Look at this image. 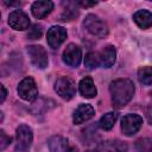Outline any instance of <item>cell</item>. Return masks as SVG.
Here are the masks:
<instances>
[{
	"label": "cell",
	"mask_w": 152,
	"mask_h": 152,
	"mask_svg": "<svg viewBox=\"0 0 152 152\" xmlns=\"http://www.w3.org/2000/svg\"><path fill=\"white\" fill-rule=\"evenodd\" d=\"M0 88H1V103L5 101V99H6V96H7V90H6V88H5V86L4 84H0Z\"/></svg>",
	"instance_id": "28"
},
{
	"label": "cell",
	"mask_w": 152,
	"mask_h": 152,
	"mask_svg": "<svg viewBox=\"0 0 152 152\" xmlns=\"http://www.w3.org/2000/svg\"><path fill=\"white\" fill-rule=\"evenodd\" d=\"M99 56H100L101 66L102 68H110L115 63V59H116V50H115V48L113 45H107V46H104L99 52Z\"/></svg>",
	"instance_id": "15"
},
{
	"label": "cell",
	"mask_w": 152,
	"mask_h": 152,
	"mask_svg": "<svg viewBox=\"0 0 152 152\" xmlns=\"http://www.w3.org/2000/svg\"><path fill=\"white\" fill-rule=\"evenodd\" d=\"M17 91H18V95H19L23 100H25V101H27V102L34 101V100L37 99V96H38V88H37V84H36L34 80H33L32 77H30V76L23 78V80L19 82V84H18V87H17Z\"/></svg>",
	"instance_id": "5"
},
{
	"label": "cell",
	"mask_w": 152,
	"mask_h": 152,
	"mask_svg": "<svg viewBox=\"0 0 152 152\" xmlns=\"http://www.w3.org/2000/svg\"><path fill=\"white\" fill-rule=\"evenodd\" d=\"M83 26L90 34L99 38H106L109 33L108 25L95 14H88L83 20Z\"/></svg>",
	"instance_id": "2"
},
{
	"label": "cell",
	"mask_w": 152,
	"mask_h": 152,
	"mask_svg": "<svg viewBox=\"0 0 152 152\" xmlns=\"http://www.w3.org/2000/svg\"><path fill=\"white\" fill-rule=\"evenodd\" d=\"M78 91L86 99H93L97 94V89L94 84V81L90 76L83 77L78 83Z\"/></svg>",
	"instance_id": "14"
},
{
	"label": "cell",
	"mask_w": 152,
	"mask_h": 152,
	"mask_svg": "<svg viewBox=\"0 0 152 152\" xmlns=\"http://www.w3.org/2000/svg\"><path fill=\"white\" fill-rule=\"evenodd\" d=\"M148 120H150V124L152 125V116L151 115H148Z\"/></svg>",
	"instance_id": "29"
},
{
	"label": "cell",
	"mask_w": 152,
	"mask_h": 152,
	"mask_svg": "<svg viewBox=\"0 0 152 152\" xmlns=\"http://www.w3.org/2000/svg\"><path fill=\"white\" fill-rule=\"evenodd\" d=\"M48 147L50 152H77V147L62 135L50 137L48 140Z\"/></svg>",
	"instance_id": "8"
},
{
	"label": "cell",
	"mask_w": 152,
	"mask_h": 152,
	"mask_svg": "<svg viewBox=\"0 0 152 152\" xmlns=\"http://www.w3.org/2000/svg\"><path fill=\"white\" fill-rule=\"evenodd\" d=\"M118 118H119V114L116 112H108L101 116V119L99 121V127L104 131H109L114 127Z\"/></svg>",
	"instance_id": "17"
},
{
	"label": "cell",
	"mask_w": 152,
	"mask_h": 152,
	"mask_svg": "<svg viewBox=\"0 0 152 152\" xmlns=\"http://www.w3.org/2000/svg\"><path fill=\"white\" fill-rule=\"evenodd\" d=\"M96 138H97L96 127L89 126L82 131V140L84 141V144H93L96 140Z\"/></svg>",
	"instance_id": "23"
},
{
	"label": "cell",
	"mask_w": 152,
	"mask_h": 152,
	"mask_svg": "<svg viewBox=\"0 0 152 152\" xmlns=\"http://www.w3.org/2000/svg\"><path fill=\"white\" fill-rule=\"evenodd\" d=\"M133 20L140 28H142V30L150 28L152 26V12H150L147 10L137 11L133 14Z\"/></svg>",
	"instance_id": "16"
},
{
	"label": "cell",
	"mask_w": 152,
	"mask_h": 152,
	"mask_svg": "<svg viewBox=\"0 0 152 152\" xmlns=\"http://www.w3.org/2000/svg\"><path fill=\"white\" fill-rule=\"evenodd\" d=\"M95 115V109L89 103H81L72 114V121L75 125H81L89 121Z\"/></svg>",
	"instance_id": "12"
},
{
	"label": "cell",
	"mask_w": 152,
	"mask_h": 152,
	"mask_svg": "<svg viewBox=\"0 0 152 152\" xmlns=\"http://www.w3.org/2000/svg\"><path fill=\"white\" fill-rule=\"evenodd\" d=\"M134 146L137 152H152V138H140Z\"/></svg>",
	"instance_id": "22"
},
{
	"label": "cell",
	"mask_w": 152,
	"mask_h": 152,
	"mask_svg": "<svg viewBox=\"0 0 152 152\" xmlns=\"http://www.w3.org/2000/svg\"><path fill=\"white\" fill-rule=\"evenodd\" d=\"M86 152H107L106 150H104V147L101 145V142L94 148V150H88V151H86Z\"/></svg>",
	"instance_id": "27"
},
{
	"label": "cell",
	"mask_w": 152,
	"mask_h": 152,
	"mask_svg": "<svg viewBox=\"0 0 152 152\" xmlns=\"http://www.w3.org/2000/svg\"><path fill=\"white\" fill-rule=\"evenodd\" d=\"M33 140V133L30 126L23 124L15 131V151L26 152L30 150Z\"/></svg>",
	"instance_id": "4"
},
{
	"label": "cell",
	"mask_w": 152,
	"mask_h": 152,
	"mask_svg": "<svg viewBox=\"0 0 152 152\" xmlns=\"http://www.w3.org/2000/svg\"><path fill=\"white\" fill-rule=\"evenodd\" d=\"M53 10V2L49 0H39L34 1L31 6V12L34 18L37 19H43L48 14H50Z\"/></svg>",
	"instance_id": "13"
},
{
	"label": "cell",
	"mask_w": 152,
	"mask_h": 152,
	"mask_svg": "<svg viewBox=\"0 0 152 152\" xmlns=\"http://www.w3.org/2000/svg\"><path fill=\"white\" fill-rule=\"evenodd\" d=\"M138 80L144 86L152 84V66H141L138 70Z\"/></svg>",
	"instance_id": "20"
},
{
	"label": "cell",
	"mask_w": 152,
	"mask_h": 152,
	"mask_svg": "<svg viewBox=\"0 0 152 152\" xmlns=\"http://www.w3.org/2000/svg\"><path fill=\"white\" fill-rule=\"evenodd\" d=\"M151 96H152V91H151Z\"/></svg>",
	"instance_id": "30"
},
{
	"label": "cell",
	"mask_w": 152,
	"mask_h": 152,
	"mask_svg": "<svg viewBox=\"0 0 152 152\" xmlns=\"http://www.w3.org/2000/svg\"><path fill=\"white\" fill-rule=\"evenodd\" d=\"M107 152H128V146L121 140H107L101 142Z\"/></svg>",
	"instance_id": "18"
},
{
	"label": "cell",
	"mask_w": 152,
	"mask_h": 152,
	"mask_svg": "<svg viewBox=\"0 0 152 152\" xmlns=\"http://www.w3.org/2000/svg\"><path fill=\"white\" fill-rule=\"evenodd\" d=\"M31 63L38 69H45L49 64V58L45 49L40 45H28L26 48Z\"/></svg>",
	"instance_id": "6"
},
{
	"label": "cell",
	"mask_w": 152,
	"mask_h": 152,
	"mask_svg": "<svg viewBox=\"0 0 152 152\" xmlns=\"http://www.w3.org/2000/svg\"><path fill=\"white\" fill-rule=\"evenodd\" d=\"M110 99L114 108H124L134 96V83L128 78H116L109 84Z\"/></svg>",
	"instance_id": "1"
},
{
	"label": "cell",
	"mask_w": 152,
	"mask_h": 152,
	"mask_svg": "<svg viewBox=\"0 0 152 152\" xmlns=\"http://www.w3.org/2000/svg\"><path fill=\"white\" fill-rule=\"evenodd\" d=\"M55 91L57 93V95L65 100L69 101L71 100L75 94H76V86L72 78H70L69 76H61L56 80L55 86H53Z\"/></svg>",
	"instance_id": "3"
},
{
	"label": "cell",
	"mask_w": 152,
	"mask_h": 152,
	"mask_svg": "<svg viewBox=\"0 0 152 152\" xmlns=\"http://www.w3.org/2000/svg\"><path fill=\"white\" fill-rule=\"evenodd\" d=\"M84 65L88 69H96L101 65L100 56L97 52H88L84 58Z\"/></svg>",
	"instance_id": "21"
},
{
	"label": "cell",
	"mask_w": 152,
	"mask_h": 152,
	"mask_svg": "<svg viewBox=\"0 0 152 152\" xmlns=\"http://www.w3.org/2000/svg\"><path fill=\"white\" fill-rule=\"evenodd\" d=\"M62 59L66 65H69L71 68H77L80 65V63H81V59H82L81 48L78 45L74 44V43L68 44L66 48L63 51Z\"/></svg>",
	"instance_id": "9"
},
{
	"label": "cell",
	"mask_w": 152,
	"mask_h": 152,
	"mask_svg": "<svg viewBox=\"0 0 152 152\" xmlns=\"http://www.w3.org/2000/svg\"><path fill=\"white\" fill-rule=\"evenodd\" d=\"M65 5H66V7L62 12V14L59 17V20L61 21H71L75 18H77L78 14H80V12L76 7L77 4L76 2H66Z\"/></svg>",
	"instance_id": "19"
},
{
	"label": "cell",
	"mask_w": 152,
	"mask_h": 152,
	"mask_svg": "<svg viewBox=\"0 0 152 152\" xmlns=\"http://www.w3.org/2000/svg\"><path fill=\"white\" fill-rule=\"evenodd\" d=\"M8 25L17 31H25L30 27L31 21L28 15L21 10H14L8 15Z\"/></svg>",
	"instance_id": "10"
},
{
	"label": "cell",
	"mask_w": 152,
	"mask_h": 152,
	"mask_svg": "<svg viewBox=\"0 0 152 152\" xmlns=\"http://www.w3.org/2000/svg\"><path fill=\"white\" fill-rule=\"evenodd\" d=\"M43 34V27L42 25L34 24L27 32V38L28 39H39Z\"/></svg>",
	"instance_id": "24"
},
{
	"label": "cell",
	"mask_w": 152,
	"mask_h": 152,
	"mask_svg": "<svg viewBox=\"0 0 152 152\" xmlns=\"http://www.w3.org/2000/svg\"><path fill=\"white\" fill-rule=\"evenodd\" d=\"M77 6H82V7H91V6H95L97 2L96 1H77L76 2Z\"/></svg>",
	"instance_id": "26"
},
{
	"label": "cell",
	"mask_w": 152,
	"mask_h": 152,
	"mask_svg": "<svg viewBox=\"0 0 152 152\" xmlns=\"http://www.w3.org/2000/svg\"><path fill=\"white\" fill-rule=\"evenodd\" d=\"M66 36H68L66 30L63 26L53 25L48 30V34H46L48 45L52 49H57L64 43V40L66 39Z\"/></svg>",
	"instance_id": "11"
},
{
	"label": "cell",
	"mask_w": 152,
	"mask_h": 152,
	"mask_svg": "<svg viewBox=\"0 0 152 152\" xmlns=\"http://www.w3.org/2000/svg\"><path fill=\"white\" fill-rule=\"evenodd\" d=\"M142 126V118L138 114H127L121 120V132L126 137H132Z\"/></svg>",
	"instance_id": "7"
},
{
	"label": "cell",
	"mask_w": 152,
	"mask_h": 152,
	"mask_svg": "<svg viewBox=\"0 0 152 152\" xmlns=\"http://www.w3.org/2000/svg\"><path fill=\"white\" fill-rule=\"evenodd\" d=\"M0 150L2 151V150H5L10 144H11V141H12V138L11 137H8L6 133H5V131L4 129H1L0 131Z\"/></svg>",
	"instance_id": "25"
}]
</instances>
